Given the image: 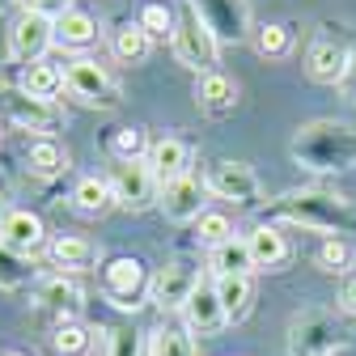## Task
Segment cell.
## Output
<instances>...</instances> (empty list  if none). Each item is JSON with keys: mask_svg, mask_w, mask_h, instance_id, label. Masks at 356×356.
Masks as SVG:
<instances>
[{"mask_svg": "<svg viewBox=\"0 0 356 356\" xmlns=\"http://www.w3.org/2000/svg\"><path fill=\"white\" fill-rule=\"evenodd\" d=\"M5 216H9V208H5V200H0V225H5Z\"/></svg>", "mask_w": 356, "mask_h": 356, "instance_id": "obj_41", "label": "cell"}, {"mask_svg": "<svg viewBox=\"0 0 356 356\" xmlns=\"http://www.w3.org/2000/svg\"><path fill=\"white\" fill-rule=\"evenodd\" d=\"M64 89L85 102V106H94V111H115L123 98H119V85L111 81V72L98 64V60H89V56H76L64 64Z\"/></svg>", "mask_w": 356, "mask_h": 356, "instance_id": "obj_4", "label": "cell"}, {"mask_svg": "<svg viewBox=\"0 0 356 356\" xmlns=\"http://www.w3.org/2000/svg\"><path fill=\"white\" fill-rule=\"evenodd\" d=\"M47 242V229H42V216H34L30 208H13L0 225V246L13 254H34Z\"/></svg>", "mask_w": 356, "mask_h": 356, "instance_id": "obj_16", "label": "cell"}, {"mask_svg": "<svg viewBox=\"0 0 356 356\" xmlns=\"http://www.w3.org/2000/svg\"><path fill=\"white\" fill-rule=\"evenodd\" d=\"M183 323H187L191 335H216V331L229 327L225 305H220V297H216V284H208V280L195 284V293L183 305Z\"/></svg>", "mask_w": 356, "mask_h": 356, "instance_id": "obj_13", "label": "cell"}, {"mask_svg": "<svg viewBox=\"0 0 356 356\" xmlns=\"http://www.w3.org/2000/svg\"><path fill=\"white\" fill-rule=\"evenodd\" d=\"M195 284H200V267L191 259H170L165 267H157L149 276V301L157 309H183Z\"/></svg>", "mask_w": 356, "mask_h": 356, "instance_id": "obj_9", "label": "cell"}, {"mask_svg": "<svg viewBox=\"0 0 356 356\" xmlns=\"http://www.w3.org/2000/svg\"><path fill=\"white\" fill-rule=\"evenodd\" d=\"M111 153H115V161H140L149 153L145 131L140 127H119L115 136H111Z\"/></svg>", "mask_w": 356, "mask_h": 356, "instance_id": "obj_31", "label": "cell"}, {"mask_svg": "<svg viewBox=\"0 0 356 356\" xmlns=\"http://www.w3.org/2000/svg\"><path fill=\"white\" fill-rule=\"evenodd\" d=\"M98 38V22L89 17L85 9H68L64 17H56V42L60 47H89V42Z\"/></svg>", "mask_w": 356, "mask_h": 356, "instance_id": "obj_24", "label": "cell"}, {"mask_svg": "<svg viewBox=\"0 0 356 356\" xmlns=\"http://www.w3.org/2000/svg\"><path fill=\"white\" fill-rule=\"evenodd\" d=\"M17 89H22V94H30V98L56 102V94L64 89V68H56V64H47V60H38V64L22 68V81H17Z\"/></svg>", "mask_w": 356, "mask_h": 356, "instance_id": "obj_23", "label": "cell"}, {"mask_svg": "<svg viewBox=\"0 0 356 356\" xmlns=\"http://www.w3.org/2000/svg\"><path fill=\"white\" fill-rule=\"evenodd\" d=\"M318 267H323V272H331V276L348 272V267H352V242L348 238H327L318 246Z\"/></svg>", "mask_w": 356, "mask_h": 356, "instance_id": "obj_32", "label": "cell"}, {"mask_svg": "<svg viewBox=\"0 0 356 356\" xmlns=\"http://www.w3.org/2000/svg\"><path fill=\"white\" fill-rule=\"evenodd\" d=\"M191 5L204 13V22L212 26L216 38H229V42H246V38H254L246 0H191Z\"/></svg>", "mask_w": 356, "mask_h": 356, "instance_id": "obj_12", "label": "cell"}, {"mask_svg": "<svg viewBox=\"0 0 356 356\" xmlns=\"http://www.w3.org/2000/svg\"><path fill=\"white\" fill-rule=\"evenodd\" d=\"M111 51H115L119 64H145L153 56V38L140 30V22H123L111 34Z\"/></svg>", "mask_w": 356, "mask_h": 356, "instance_id": "obj_22", "label": "cell"}, {"mask_svg": "<svg viewBox=\"0 0 356 356\" xmlns=\"http://www.w3.org/2000/svg\"><path fill=\"white\" fill-rule=\"evenodd\" d=\"M204 183L195 174H183V178H170V183H161V195H157V208L165 212V220H174V225H191V220L204 216Z\"/></svg>", "mask_w": 356, "mask_h": 356, "instance_id": "obj_11", "label": "cell"}, {"mask_svg": "<svg viewBox=\"0 0 356 356\" xmlns=\"http://www.w3.org/2000/svg\"><path fill=\"white\" fill-rule=\"evenodd\" d=\"M22 280H26V272L17 267V254L0 246V289H17Z\"/></svg>", "mask_w": 356, "mask_h": 356, "instance_id": "obj_38", "label": "cell"}, {"mask_svg": "<svg viewBox=\"0 0 356 356\" xmlns=\"http://www.w3.org/2000/svg\"><path fill=\"white\" fill-rule=\"evenodd\" d=\"M293 161L314 174H348L356 170V127L339 119H314L301 123L289 145Z\"/></svg>", "mask_w": 356, "mask_h": 356, "instance_id": "obj_1", "label": "cell"}, {"mask_svg": "<svg viewBox=\"0 0 356 356\" xmlns=\"http://www.w3.org/2000/svg\"><path fill=\"white\" fill-rule=\"evenodd\" d=\"M216 297H220V305H225V318L242 323L250 314L254 284H250V276H225V280H216Z\"/></svg>", "mask_w": 356, "mask_h": 356, "instance_id": "obj_25", "label": "cell"}, {"mask_svg": "<svg viewBox=\"0 0 356 356\" xmlns=\"http://www.w3.org/2000/svg\"><path fill=\"white\" fill-rule=\"evenodd\" d=\"M0 5H5V0H0Z\"/></svg>", "mask_w": 356, "mask_h": 356, "instance_id": "obj_42", "label": "cell"}, {"mask_svg": "<svg viewBox=\"0 0 356 356\" xmlns=\"http://www.w3.org/2000/svg\"><path fill=\"white\" fill-rule=\"evenodd\" d=\"M13 356H17V352H13Z\"/></svg>", "mask_w": 356, "mask_h": 356, "instance_id": "obj_43", "label": "cell"}, {"mask_svg": "<svg viewBox=\"0 0 356 356\" xmlns=\"http://www.w3.org/2000/svg\"><path fill=\"white\" fill-rule=\"evenodd\" d=\"M56 352L60 356H85L89 352V331L81 323H60L56 331Z\"/></svg>", "mask_w": 356, "mask_h": 356, "instance_id": "obj_36", "label": "cell"}, {"mask_svg": "<svg viewBox=\"0 0 356 356\" xmlns=\"http://www.w3.org/2000/svg\"><path fill=\"white\" fill-rule=\"evenodd\" d=\"M51 42H56V22H51V17L17 13V22L9 26V56H13L22 68L38 64L42 56L51 51Z\"/></svg>", "mask_w": 356, "mask_h": 356, "instance_id": "obj_10", "label": "cell"}, {"mask_svg": "<svg viewBox=\"0 0 356 356\" xmlns=\"http://www.w3.org/2000/svg\"><path fill=\"white\" fill-rule=\"evenodd\" d=\"M22 5V13H38V17H64L68 9H72V0H17Z\"/></svg>", "mask_w": 356, "mask_h": 356, "instance_id": "obj_37", "label": "cell"}, {"mask_svg": "<svg viewBox=\"0 0 356 356\" xmlns=\"http://www.w3.org/2000/svg\"><path fill=\"white\" fill-rule=\"evenodd\" d=\"M111 191H115V204L127 208V212H145L157 204L161 195V183H157V174L149 170V161H115L111 170Z\"/></svg>", "mask_w": 356, "mask_h": 356, "instance_id": "obj_7", "label": "cell"}, {"mask_svg": "<svg viewBox=\"0 0 356 356\" xmlns=\"http://www.w3.org/2000/svg\"><path fill=\"white\" fill-rule=\"evenodd\" d=\"M195 229H200V242H208V246H220V242L234 238V225H229L225 212H204L195 220Z\"/></svg>", "mask_w": 356, "mask_h": 356, "instance_id": "obj_35", "label": "cell"}, {"mask_svg": "<svg viewBox=\"0 0 356 356\" xmlns=\"http://www.w3.org/2000/svg\"><path fill=\"white\" fill-rule=\"evenodd\" d=\"M72 208L85 212V216H102L115 208V191H111V178H98V174H85L81 183L72 187Z\"/></svg>", "mask_w": 356, "mask_h": 356, "instance_id": "obj_21", "label": "cell"}, {"mask_svg": "<svg viewBox=\"0 0 356 356\" xmlns=\"http://www.w3.org/2000/svg\"><path fill=\"white\" fill-rule=\"evenodd\" d=\"M339 309L356 318V276H348V280H343V289H339Z\"/></svg>", "mask_w": 356, "mask_h": 356, "instance_id": "obj_39", "label": "cell"}, {"mask_svg": "<svg viewBox=\"0 0 356 356\" xmlns=\"http://www.w3.org/2000/svg\"><path fill=\"white\" fill-rule=\"evenodd\" d=\"M272 216L327 238L356 234V204L335 191H284L280 200H272Z\"/></svg>", "mask_w": 356, "mask_h": 356, "instance_id": "obj_2", "label": "cell"}, {"mask_svg": "<svg viewBox=\"0 0 356 356\" xmlns=\"http://www.w3.org/2000/svg\"><path fill=\"white\" fill-rule=\"evenodd\" d=\"M208 263H212L216 280H225V276H250V272H254V259H250V246H246V238H229V242L212 246Z\"/></svg>", "mask_w": 356, "mask_h": 356, "instance_id": "obj_20", "label": "cell"}, {"mask_svg": "<svg viewBox=\"0 0 356 356\" xmlns=\"http://www.w3.org/2000/svg\"><path fill=\"white\" fill-rule=\"evenodd\" d=\"M246 246H250L254 267H263V272H280V267L293 259V246H289V238L276 225H254L246 234Z\"/></svg>", "mask_w": 356, "mask_h": 356, "instance_id": "obj_17", "label": "cell"}, {"mask_svg": "<svg viewBox=\"0 0 356 356\" xmlns=\"http://www.w3.org/2000/svg\"><path fill=\"white\" fill-rule=\"evenodd\" d=\"M339 89H343V98L356 106V56H352V68H348V76H343V85H339Z\"/></svg>", "mask_w": 356, "mask_h": 356, "instance_id": "obj_40", "label": "cell"}, {"mask_svg": "<svg viewBox=\"0 0 356 356\" xmlns=\"http://www.w3.org/2000/svg\"><path fill=\"white\" fill-rule=\"evenodd\" d=\"M145 161H149V170L157 174V183H170V178L191 174V170H187V165H191V149L178 140V136H161V140H153L149 153H145Z\"/></svg>", "mask_w": 356, "mask_h": 356, "instance_id": "obj_18", "label": "cell"}, {"mask_svg": "<svg viewBox=\"0 0 356 356\" xmlns=\"http://www.w3.org/2000/svg\"><path fill=\"white\" fill-rule=\"evenodd\" d=\"M348 68H352V51H348V42H339V38L314 42L309 56H305V72H309V81H318V85H343Z\"/></svg>", "mask_w": 356, "mask_h": 356, "instance_id": "obj_15", "label": "cell"}, {"mask_svg": "<svg viewBox=\"0 0 356 356\" xmlns=\"http://www.w3.org/2000/svg\"><path fill=\"white\" fill-rule=\"evenodd\" d=\"M106 356H145V335L136 327H115L106 335Z\"/></svg>", "mask_w": 356, "mask_h": 356, "instance_id": "obj_34", "label": "cell"}, {"mask_svg": "<svg viewBox=\"0 0 356 356\" xmlns=\"http://www.w3.org/2000/svg\"><path fill=\"white\" fill-rule=\"evenodd\" d=\"M102 293H106L111 305H119V309H136L140 297L149 293V272H145V263L131 259V254H115V259L102 267Z\"/></svg>", "mask_w": 356, "mask_h": 356, "instance_id": "obj_8", "label": "cell"}, {"mask_svg": "<svg viewBox=\"0 0 356 356\" xmlns=\"http://www.w3.org/2000/svg\"><path fill=\"white\" fill-rule=\"evenodd\" d=\"M254 51L263 56V60H284L289 51H293V34L284 30V26H276V22H267V26H254Z\"/></svg>", "mask_w": 356, "mask_h": 356, "instance_id": "obj_29", "label": "cell"}, {"mask_svg": "<svg viewBox=\"0 0 356 356\" xmlns=\"http://www.w3.org/2000/svg\"><path fill=\"white\" fill-rule=\"evenodd\" d=\"M153 356H200L195 339L178 327H157L153 331Z\"/></svg>", "mask_w": 356, "mask_h": 356, "instance_id": "obj_30", "label": "cell"}, {"mask_svg": "<svg viewBox=\"0 0 356 356\" xmlns=\"http://www.w3.org/2000/svg\"><path fill=\"white\" fill-rule=\"evenodd\" d=\"M34 293H38V301L47 305V309H60V314H72V309L81 305V289H76L72 280H64V276H47V280H38V284H34Z\"/></svg>", "mask_w": 356, "mask_h": 356, "instance_id": "obj_28", "label": "cell"}, {"mask_svg": "<svg viewBox=\"0 0 356 356\" xmlns=\"http://www.w3.org/2000/svg\"><path fill=\"white\" fill-rule=\"evenodd\" d=\"M9 119L22 127V131H38V140H47L51 131L64 123V111L56 102H42V98H30V94H9Z\"/></svg>", "mask_w": 356, "mask_h": 356, "instance_id": "obj_14", "label": "cell"}, {"mask_svg": "<svg viewBox=\"0 0 356 356\" xmlns=\"http://www.w3.org/2000/svg\"><path fill=\"white\" fill-rule=\"evenodd\" d=\"M195 102H200V111H208V115H225V111H234V102H238V89H234V81L225 76V72H204V76H195Z\"/></svg>", "mask_w": 356, "mask_h": 356, "instance_id": "obj_19", "label": "cell"}, {"mask_svg": "<svg viewBox=\"0 0 356 356\" xmlns=\"http://www.w3.org/2000/svg\"><path fill=\"white\" fill-rule=\"evenodd\" d=\"M136 22H140V30H145L149 38H165V34H174V22H178V17L161 5V0H149Z\"/></svg>", "mask_w": 356, "mask_h": 356, "instance_id": "obj_33", "label": "cell"}, {"mask_svg": "<svg viewBox=\"0 0 356 356\" xmlns=\"http://www.w3.org/2000/svg\"><path fill=\"white\" fill-rule=\"evenodd\" d=\"M170 47H174V60L191 68L195 76L204 72H216V56H220V38L212 34V26L204 22V13L191 5L178 9V22H174V34H170Z\"/></svg>", "mask_w": 356, "mask_h": 356, "instance_id": "obj_3", "label": "cell"}, {"mask_svg": "<svg viewBox=\"0 0 356 356\" xmlns=\"http://www.w3.org/2000/svg\"><path fill=\"white\" fill-rule=\"evenodd\" d=\"M343 348V327L327 309H305L289 327V356H331Z\"/></svg>", "mask_w": 356, "mask_h": 356, "instance_id": "obj_5", "label": "cell"}, {"mask_svg": "<svg viewBox=\"0 0 356 356\" xmlns=\"http://www.w3.org/2000/svg\"><path fill=\"white\" fill-rule=\"evenodd\" d=\"M204 187H208V195L225 200V204H234V208H254L259 195H263L259 174H254L246 161H229V157H220V161L208 165Z\"/></svg>", "mask_w": 356, "mask_h": 356, "instance_id": "obj_6", "label": "cell"}, {"mask_svg": "<svg viewBox=\"0 0 356 356\" xmlns=\"http://www.w3.org/2000/svg\"><path fill=\"white\" fill-rule=\"evenodd\" d=\"M51 263L60 272H85L89 263H94V242H85L76 234H64L51 242Z\"/></svg>", "mask_w": 356, "mask_h": 356, "instance_id": "obj_27", "label": "cell"}, {"mask_svg": "<svg viewBox=\"0 0 356 356\" xmlns=\"http://www.w3.org/2000/svg\"><path fill=\"white\" fill-rule=\"evenodd\" d=\"M26 165H30V174H38V178H60L64 170H68V149L60 145V140H34L30 145V153H26Z\"/></svg>", "mask_w": 356, "mask_h": 356, "instance_id": "obj_26", "label": "cell"}]
</instances>
